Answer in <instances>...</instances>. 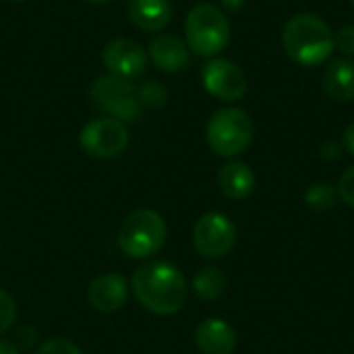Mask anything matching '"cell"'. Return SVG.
Wrapping results in <instances>:
<instances>
[{"mask_svg":"<svg viewBox=\"0 0 354 354\" xmlns=\"http://www.w3.org/2000/svg\"><path fill=\"white\" fill-rule=\"evenodd\" d=\"M133 295L156 315L178 313L189 297L183 272L168 261H151L133 274Z\"/></svg>","mask_w":354,"mask_h":354,"instance_id":"obj_1","label":"cell"},{"mask_svg":"<svg viewBox=\"0 0 354 354\" xmlns=\"http://www.w3.org/2000/svg\"><path fill=\"white\" fill-rule=\"evenodd\" d=\"M282 44L297 64L319 66L336 50V33L322 17L301 12L284 25Z\"/></svg>","mask_w":354,"mask_h":354,"instance_id":"obj_2","label":"cell"},{"mask_svg":"<svg viewBox=\"0 0 354 354\" xmlns=\"http://www.w3.org/2000/svg\"><path fill=\"white\" fill-rule=\"evenodd\" d=\"M185 35L191 52L203 58H212L228 46L230 23L218 6L197 4L187 15Z\"/></svg>","mask_w":354,"mask_h":354,"instance_id":"obj_3","label":"cell"},{"mask_svg":"<svg viewBox=\"0 0 354 354\" xmlns=\"http://www.w3.org/2000/svg\"><path fill=\"white\" fill-rule=\"evenodd\" d=\"M255 137L253 118L241 108H222L212 114L205 127L209 149L220 158L241 156Z\"/></svg>","mask_w":354,"mask_h":354,"instance_id":"obj_4","label":"cell"},{"mask_svg":"<svg viewBox=\"0 0 354 354\" xmlns=\"http://www.w3.org/2000/svg\"><path fill=\"white\" fill-rule=\"evenodd\" d=\"M168 236L164 218L153 209L133 212L120 226L118 245L124 255L133 259H147L156 255Z\"/></svg>","mask_w":354,"mask_h":354,"instance_id":"obj_5","label":"cell"},{"mask_svg":"<svg viewBox=\"0 0 354 354\" xmlns=\"http://www.w3.org/2000/svg\"><path fill=\"white\" fill-rule=\"evenodd\" d=\"M91 97L97 108L120 122L137 120L143 110L137 97V87L131 81L114 75L97 77L91 85Z\"/></svg>","mask_w":354,"mask_h":354,"instance_id":"obj_6","label":"cell"},{"mask_svg":"<svg viewBox=\"0 0 354 354\" xmlns=\"http://www.w3.org/2000/svg\"><path fill=\"white\" fill-rule=\"evenodd\" d=\"M81 149L97 160L120 156L129 145V131L116 118H93L79 133Z\"/></svg>","mask_w":354,"mask_h":354,"instance_id":"obj_7","label":"cell"},{"mask_svg":"<svg viewBox=\"0 0 354 354\" xmlns=\"http://www.w3.org/2000/svg\"><path fill=\"white\" fill-rule=\"evenodd\" d=\"M236 243V228L232 220L220 212L205 214L193 228V245L199 255L207 259L226 257Z\"/></svg>","mask_w":354,"mask_h":354,"instance_id":"obj_8","label":"cell"},{"mask_svg":"<svg viewBox=\"0 0 354 354\" xmlns=\"http://www.w3.org/2000/svg\"><path fill=\"white\" fill-rule=\"evenodd\" d=\"M201 81L205 91L222 102H236L247 93L245 71L226 58L209 60L201 71Z\"/></svg>","mask_w":354,"mask_h":354,"instance_id":"obj_9","label":"cell"},{"mask_svg":"<svg viewBox=\"0 0 354 354\" xmlns=\"http://www.w3.org/2000/svg\"><path fill=\"white\" fill-rule=\"evenodd\" d=\"M102 62L110 75L131 81V79L141 77L147 71L149 54L145 52L141 44L118 37L106 44L102 52Z\"/></svg>","mask_w":354,"mask_h":354,"instance_id":"obj_10","label":"cell"},{"mask_svg":"<svg viewBox=\"0 0 354 354\" xmlns=\"http://www.w3.org/2000/svg\"><path fill=\"white\" fill-rule=\"evenodd\" d=\"M89 305L100 313H114L122 309L129 299V284L120 274L97 276L87 290Z\"/></svg>","mask_w":354,"mask_h":354,"instance_id":"obj_11","label":"cell"},{"mask_svg":"<svg viewBox=\"0 0 354 354\" xmlns=\"http://www.w3.org/2000/svg\"><path fill=\"white\" fill-rule=\"evenodd\" d=\"M149 58L151 62L164 73H176L189 66L191 54L187 41H183L174 33L156 35L149 44Z\"/></svg>","mask_w":354,"mask_h":354,"instance_id":"obj_12","label":"cell"},{"mask_svg":"<svg viewBox=\"0 0 354 354\" xmlns=\"http://www.w3.org/2000/svg\"><path fill=\"white\" fill-rule=\"evenodd\" d=\"M195 342L203 354H232L236 348V332L224 319L212 317L199 324Z\"/></svg>","mask_w":354,"mask_h":354,"instance_id":"obj_13","label":"cell"},{"mask_svg":"<svg viewBox=\"0 0 354 354\" xmlns=\"http://www.w3.org/2000/svg\"><path fill=\"white\" fill-rule=\"evenodd\" d=\"M255 185H257L255 172L245 162L232 160L226 166H222L218 174V187L228 199H236V201L247 199L255 191Z\"/></svg>","mask_w":354,"mask_h":354,"instance_id":"obj_14","label":"cell"},{"mask_svg":"<svg viewBox=\"0 0 354 354\" xmlns=\"http://www.w3.org/2000/svg\"><path fill=\"white\" fill-rule=\"evenodd\" d=\"M129 17L143 31H160L172 19V2L170 0H131Z\"/></svg>","mask_w":354,"mask_h":354,"instance_id":"obj_15","label":"cell"},{"mask_svg":"<svg viewBox=\"0 0 354 354\" xmlns=\"http://www.w3.org/2000/svg\"><path fill=\"white\" fill-rule=\"evenodd\" d=\"M324 91L336 102L354 100V62L351 58L332 60L324 71Z\"/></svg>","mask_w":354,"mask_h":354,"instance_id":"obj_16","label":"cell"},{"mask_svg":"<svg viewBox=\"0 0 354 354\" xmlns=\"http://www.w3.org/2000/svg\"><path fill=\"white\" fill-rule=\"evenodd\" d=\"M193 290L203 301H218L226 290V276L218 268H203L193 278Z\"/></svg>","mask_w":354,"mask_h":354,"instance_id":"obj_17","label":"cell"},{"mask_svg":"<svg viewBox=\"0 0 354 354\" xmlns=\"http://www.w3.org/2000/svg\"><path fill=\"white\" fill-rule=\"evenodd\" d=\"M336 199H338V189L330 183H315L305 193V203L313 212H330L336 205Z\"/></svg>","mask_w":354,"mask_h":354,"instance_id":"obj_18","label":"cell"},{"mask_svg":"<svg viewBox=\"0 0 354 354\" xmlns=\"http://www.w3.org/2000/svg\"><path fill=\"white\" fill-rule=\"evenodd\" d=\"M137 97L141 108H162L168 100V91L160 81L149 79L137 87Z\"/></svg>","mask_w":354,"mask_h":354,"instance_id":"obj_19","label":"cell"},{"mask_svg":"<svg viewBox=\"0 0 354 354\" xmlns=\"http://www.w3.org/2000/svg\"><path fill=\"white\" fill-rule=\"evenodd\" d=\"M17 319V303L15 299L0 288V334L8 332Z\"/></svg>","mask_w":354,"mask_h":354,"instance_id":"obj_20","label":"cell"},{"mask_svg":"<svg viewBox=\"0 0 354 354\" xmlns=\"http://www.w3.org/2000/svg\"><path fill=\"white\" fill-rule=\"evenodd\" d=\"M35 354H83L79 351V346L66 338H52L48 342H44Z\"/></svg>","mask_w":354,"mask_h":354,"instance_id":"obj_21","label":"cell"},{"mask_svg":"<svg viewBox=\"0 0 354 354\" xmlns=\"http://www.w3.org/2000/svg\"><path fill=\"white\" fill-rule=\"evenodd\" d=\"M338 197L354 209V166L346 168V172L340 176V183H338Z\"/></svg>","mask_w":354,"mask_h":354,"instance_id":"obj_22","label":"cell"},{"mask_svg":"<svg viewBox=\"0 0 354 354\" xmlns=\"http://www.w3.org/2000/svg\"><path fill=\"white\" fill-rule=\"evenodd\" d=\"M336 48L344 56H354V25H346L336 33Z\"/></svg>","mask_w":354,"mask_h":354,"instance_id":"obj_23","label":"cell"},{"mask_svg":"<svg viewBox=\"0 0 354 354\" xmlns=\"http://www.w3.org/2000/svg\"><path fill=\"white\" fill-rule=\"evenodd\" d=\"M342 145H344V149L354 156V122L353 124H348V129L344 131V135H342Z\"/></svg>","mask_w":354,"mask_h":354,"instance_id":"obj_24","label":"cell"},{"mask_svg":"<svg viewBox=\"0 0 354 354\" xmlns=\"http://www.w3.org/2000/svg\"><path fill=\"white\" fill-rule=\"evenodd\" d=\"M220 2L226 10H232V12H239L247 4V0H220Z\"/></svg>","mask_w":354,"mask_h":354,"instance_id":"obj_25","label":"cell"},{"mask_svg":"<svg viewBox=\"0 0 354 354\" xmlns=\"http://www.w3.org/2000/svg\"><path fill=\"white\" fill-rule=\"evenodd\" d=\"M0 354H19L17 346L6 342V340H0Z\"/></svg>","mask_w":354,"mask_h":354,"instance_id":"obj_26","label":"cell"},{"mask_svg":"<svg viewBox=\"0 0 354 354\" xmlns=\"http://www.w3.org/2000/svg\"><path fill=\"white\" fill-rule=\"evenodd\" d=\"M89 2H110V0H89Z\"/></svg>","mask_w":354,"mask_h":354,"instance_id":"obj_27","label":"cell"},{"mask_svg":"<svg viewBox=\"0 0 354 354\" xmlns=\"http://www.w3.org/2000/svg\"><path fill=\"white\" fill-rule=\"evenodd\" d=\"M12 2H23V0H12Z\"/></svg>","mask_w":354,"mask_h":354,"instance_id":"obj_28","label":"cell"},{"mask_svg":"<svg viewBox=\"0 0 354 354\" xmlns=\"http://www.w3.org/2000/svg\"><path fill=\"white\" fill-rule=\"evenodd\" d=\"M353 8H354V0H353Z\"/></svg>","mask_w":354,"mask_h":354,"instance_id":"obj_29","label":"cell"}]
</instances>
